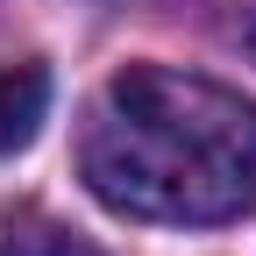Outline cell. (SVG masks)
<instances>
[{"label": "cell", "mask_w": 256, "mask_h": 256, "mask_svg": "<svg viewBox=\"0 0 256 256\" xmlns=\"http://www.w3.org/2000/svg\"><path fill=\"white\" fill-rule=\"evenodd\" d=\"M0 256H100L86 235H72L50 214H0Z\"/></svg>", "instance_id": "cell-3"}, {"label": "cell", "mask_w": 256, "mask_h": 256, "mask_svg": "<svg viewBox=\"0 0 256 256\" xmlns=\"http://www.w3.org/2000/svg\"><path fill=\"white\" fill-rule=\"evenodd\" d=\"M50 107V72L43 64H0V156H14L43 128Z\"/></svg>", "instance_id": "cell-2"}, {"label": "cell", "mask_w": 256, "mask_h": 256, "mask_svg": "<svg viewBox=\"0 0 256 256\" xmlns=\"http://www.w3.org/2000/svg\"><path fill=\"white\" fill-rule=\"evenodd\" d=\"M78 171L128 220H235L256 206V107L171 64H128L86 114Z\"/></svg>", "instance_id": "cell-1"}]
</instances>
